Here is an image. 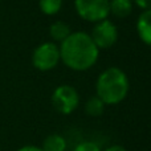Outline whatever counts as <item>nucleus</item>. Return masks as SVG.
Instances as JSON below:
<instances>
[{"label": "nucleus", "mask_w": 151, "mask_h": 151, "mask_svg": "<svg viewBox=\"0 0 151 151\" xmlns=\"http://www.w3.org/2000/svg\"><path fill=\"white\" fill-rule=\"evenodd\" d=\"M61 61L69 69L76 72H85L97 63L99 49L91 40L88 32H72L60 45Z\"/></svg>", "instance_id": "obj_1"}, {"label": "nucleus", "mask_w": 151, "mask_h": 151, "mask_svg": "<svg viewBox=\"0 0 151 151\" xmlns=\"http://www.w3.org/2000/svg\"><path fill=\"white\" fill-rule=\"evenodd\" d=\"M130 82L127 74L117 66L107 68L98 76L96 96L105 105H118L127 97Z\"/></svg>", "instance_id": "obj_2"}, {"label": "nucleus", "mask_w": 151, "mask_h": 151, "mask_svg": "<svg viewBox=\"0 0 151 151\" xmlns=\"http://www.w3.org/2000/svg\"><path fill=\"white\" fill-rule=\"evenodd\" d=\"M74 9L82 20L98 23L110 15V0H74Z\"/></svg>", "instance_id": "obj_3"}, {"label": "nucleus", "mask_w": 151, "mask_h": 151, "mask_svg": "<svg viewBox=\"0 0 151 151\" xmlns=\"http://www.w3.org/2000/svg\"><path fill=\"white\" fill-rule=\"evenodd\" d=\"M60 61V48L56 42L52 41L40 44L32 53V64L40 72L52 70L58 65Z\"/></svg>", "instance_id": "obj_4"}, {"label": "nucleus", "mask_w": 151, "mask_h": 151, "mask_svg": "<svg viewBox=\"0 0 151 151\" xmlns=\"http://www.w3.org/2000/svg\"><path fill=\"white\" fill-rule=\"evenodd\" d=\"M52 105L60 114H72L80 104V94L73 86L60 85L52 93Z\"/></svg>", "instance_id": "obj_5"}, {"label": "nucleus", "mask_w": 151, "mask_h": 151, "mask_svg": "<svg viewBox=\"0 0 151 151\" xmlns=\"http://www.w3.org/2000/svg\"><path fill=\"white\" fill-rule=\"evenodd\" d=\"M98 49H109L117 42L118 29L110 20L105 19L98 23H94L91 33H89Z\"/></svg>", "instance_id": "obj_6"}, {"label": "nucleus", "mask_w": 151, "mask_h": 151, "mask_svg": "<svg viewBox=\"0 0 151 151\" xmlns=\"http://www.w3.org/2000/svg\"><path fill=\"white\" fill-rule=\"evenodd\" d=\"M137 33L146 45L151 47V8L145 9L137 20Z\"/></svg>", "instance_id": "obj_7"}, {"label": "nucleus", "mask_w": 151, "mask_h": 151, "mask_svg": "<svg viewBox=\"0 0 151 151\" xmlns=\"http://www.w3.org/2000/svg\"><path fill=\"white\" fill-rule=\"evenodd\" d=\"M133 12V0H110V13L115 17H127Z\"/></svg>", "instance_id": "obj_8"}, {"label": "nucleus", "mask_w": 151, "mask_h": 151, "mask_svg": "<svg viewBox=\"0 0 151 151\" xmlns=\"http://www.w3.org/2000/svg\"><path fill=\"white\" fill-rule=\"evenodd\" d=\"M70 33H72L70 27H69L65 21H61V20L55 21V23L49 27V35L55 42H60L61 44Z\"/></svg>", "instance_id": "obj_9"}, {"label": "nucleus", "mask_w": 151, "mask_h": 151, "mask_svg": "<svg viewBox=\"0 0 151 151\" xmlns=\"http://www.w3.org/2000/svg\"><path fill=\"white\" fill-rule=\"evenodd\" d=\"M41 149L42 151H65L66 141L60 134H50L44 139Z\"/></svg>", "instance_id": "obj_10"}, {"label": "nucleus", "mask_w": 151, "mask_h": 151, "mask_svg": "<svg viewBox=\"0 0 151 151\" xmlns=\"http://www.w3.org/2000/svg\"><path fill=\"white\" fill-rule=\"evenodd\" d=\"M105 106L106 105L101 101L97 96H93L91 98H89L85 104V113L89 117H99L104 114L105 111Z\"/></svg>", "instance_id": "obj_11"}, {"label": "nucleus", "mask_w": 151, "mask_h": 151, "mask_svg": "<svg viewBox=\"0 0 151 151\" xmlns=\"http://www.w3.org/2000/svg\"><path fill=\"white\" fill-rule=\"evenodd\" d=\"M63 7V0H39V8L44 15L53 16Z\"/></svg>", "instance_id": "obj_12"}, {"label": "nucleus", "mask_w": 151, "mask_h": 151, "mask_svg": "<svg viewBox=\"0 0 151 151\" xmlns=\"http://www.w3.org/2000/svg\"><path fill=\"white\" fill-rule=\"evenodd\" d=\"M73 151H101V150H99L98 145H96L94 142L85 141V142H81V143H78L77 146L74 147Z\"/></svg>", "instance_id": "obj_13"}, {"label": "nucleus", "mask_w": 151, "mask_h": 151, "mask_svg": "<svg viewBox=\"0 0 151 151\" xmlns=\"http://www.w3.org/2000/svg\"><path fill=\"white\" fill-rule=\"evenodd\" d=\"M133 3H135V4L143 11L151 8V0H133Z\"/></svg>", "instance_id": "obj_14"}, {"label": "nucleus", "mask_w": 151, "mask_h": 151, "mask_svg": "<svg viewBox=\"0 0 151 151\" xmlns=\"http://www.w3.org/2000/svg\"><path fill=\"white\" fill-rule=\"evenodd\" d=\"M17 151H42V149L39 146H33V145H27V146L20 147Z\"/></svg>", "instance_id": "obj_15"}, {"label": "nucleus", "mask_w": 151, "mask_h": 151, "mask_svg": "<svg viewBox=\"0 0 151 151\" xmlns=\"http://www.w3.org/2000/svg\"><path fill=\"white\" fill-rule=\"evenodd\" d=\"M105 151H127V150H126L123 146H119V145H113V146L107 147Z\"/></svg>", "instance_id": "obj_16"}]
</instances>
